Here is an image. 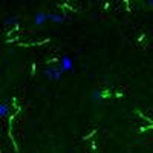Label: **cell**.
I'll return each mask as SVG.
<instances>
[{
	"instance_id": "obj_1",
	"label": "cell",
	"mask_w": 153,
	"mask_h": 153,
	"mask_svg": "<svg viewBox=\"0 0 153 153\" xmlns=\"http://www.w3.org/2000/svg\"><path fill=\"white\" fill-rule=\"evenodd\" d=\"M45 76L48 80L51 81H60L63 78V75H65V72L61 71V68L58 65H54V66H49L48 69H45Z\"/></svg>"
},
{
	"instance_id": "obj_2",
	"label": "cell",
	"mask_w": 153,
	"mask_h": 153,
	"mask_svg": "<svg viewBox=\"0 0 153 153\" xmlns=\"http://www.w3.org/2000/svg\"><path fill=\"white\" fill-rule=\"evenodd\" d=\"M58 66L61 68L63 72H71V71L74 69V61H72L71 57L65 55V57H61V60H60V63H58Z\"/></svg>"
},
{
	"instance_id": "obj_3",
	"label": "cell",
	"mask_w": 153,
	"mask_h": 153,
	"mask_svg": "<svg viewBox=\"0 0 153 153\" xmlns=\"http://www.w3.org/2000/svg\"><path fill=\"white\" fill-rule=\"evenodd\" d=\"M48 14L46 12H37L35 17H34V25H37V26H42V25H45L48 22Z\"/></svg>"
},
{
	"instance_id": "obj_4",
	"label": "cell",
	"mask_w": 153,
	"mask_h": 153,
	"mask_svg": "<svg viewBox=\"0 0 153 153\" xmlns=\"http://www.w3.org/2000/svg\"><path fill=\"white\" fill-rule=\"evenodd\" d=\"M48 19H49V22H52V23H55V25H60V23L65 22V16H63V14H58V12L48 14Z\"/></svg>"
},
{
	"instance_id": "obj_5",
	"label": "cell",
	"mask_w": 153,
	"mask_h": 153,
	"mask_svg": "<svg viewBox=\"0 0 153 153\" xmlns=\"http://www.w3.org/2000/svg\"><path fill=\"white\" fill-rule=\"evenodd\" d=\"M101 98H103V94H101V89H95V91L92 92V100H94V103H95V104L101 103Z\"/></svg>"
},
{
	"instance_id": "obj_6",
	"label": "cell",
	"mask_w": 153,
	"mask_h": 153,
	"mask_svg": "<svg viewBox=\"0 0 153 153\" xmlns=\"http://www.w3.org/2000/svg\"><path fill=\"white\" fill-rule=\"evenodd\" d=\"M8 113H9V106L6 103H0V118L6 117Z\"/></svg>"
},
{
	"instance_id": "obj_7",
	"label": "cell",
	"mask_w": 153,
	"mask_h": 153,
	"mask_svg": "<svg viewBox=\"0 0 153 153\" xmlns=\"http://www.w3.org/2000/svg\"><path fill=\"white\" fill-rule=\"evenodd\" d=\"M17 17H8L6 20H5V25H14V23H17Z\"/></svg>"
},
{
	"instance_id": "obj_8",
	"label": "cell",
	"mask_w": 153,
	"mask_h": 153,
	"mask_svg": "<svg viewBox=\"0 0 153 153\" xmlns=\"http://www.w3.org/2000/svg\"><path fill=\"white\" fill-rule=\"evenodd\" d=\"M147 5H149V6H153V0H149V2H147Z\"/></svg>"
}]
</instances>
